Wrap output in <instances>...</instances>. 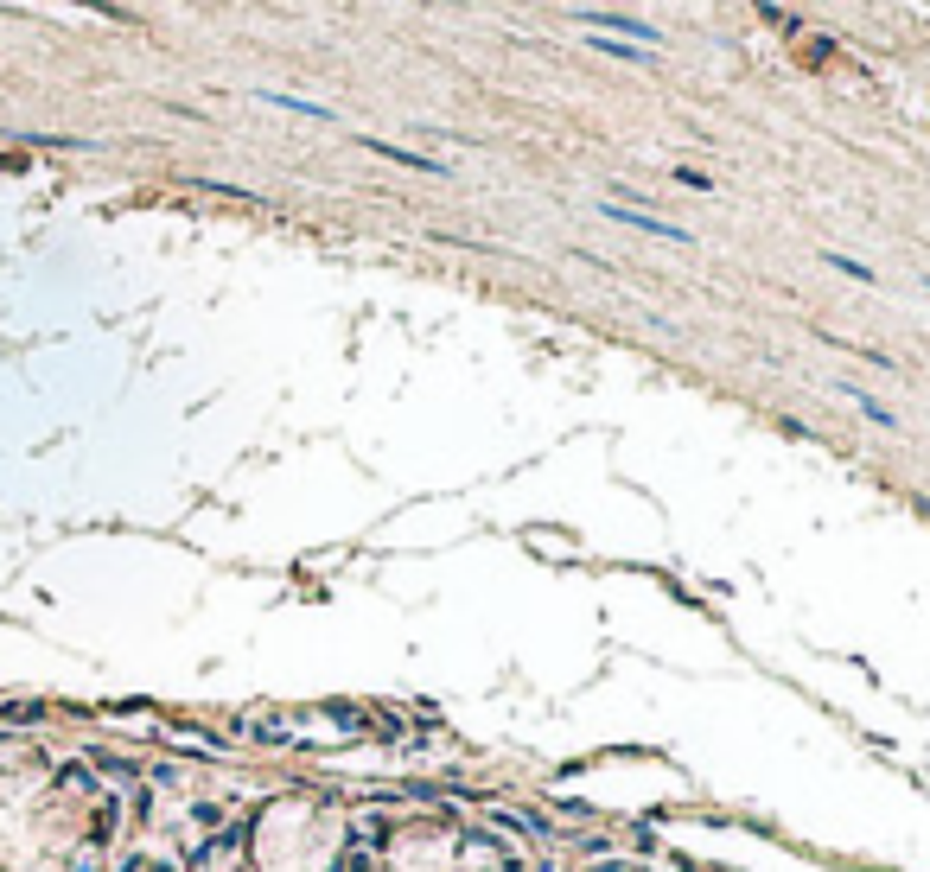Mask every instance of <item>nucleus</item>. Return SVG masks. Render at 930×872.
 I'll list each match as a JSON object with an SVG mask.
<instances>
[{
	"label": "nucleus",
	"mask_w": 930,
	"mask_h": 872,
	"mask_svg": "<svg viewBox=\"0 0 930 872\" xmlns=\"http://www.w3.org/2000/svg\"><path fill=\"white\" fill-rule=\"evenodd\" d=\"M606 217L612 223H625V230H637V236H657V242H688V230H676V223H663V217H650V211H631V204H606Z\"/></svg>",
	"instance_id": "obj_2"
},
{
	"label": "nucleus",
	"mask_w": 930,
	"mask_h": 872,
	"mask_svg": "<svg viewBox=\"0 0 930 872\" xmlns=\"http://www.w3.org/2000/svg\"><path fill=\"white\" fill-rule=\"evenodd\" d=\"M829 268H835V274H848V281H860V287H873V281H880V274H873L867 261H854V255H835V249H829Z\"/></svg>",
	"instance_id": "obj_7"
},
{
	"label": "nucleus",
	"mask_w": 930,
	"mask_h": 872,
	"mask_svg": "<svg viewBox=\"0 0 930 872\" xmlns=\"http://www.w3.org/2000/svg\"><path fill=\"white\" fill-rule=\"evenodd\" d=\"M364 147L370 153H383V160H395V166H408V172H434V179H446L453 166H440L434 153H415V147H395V141H376V134H364Z\"/></svg>",
	"instance_id": "obj_3"
},
{
	"label": "nucleus",
	"mask_w": 930,
	"mask_h": 872,
	"mask_svg": "<svg viewBox=\"0 0 930 872\" xmlns=\"http://www.w3.org/2000/svg\"><path fill=\"white\" fill-rule=\"evenodd\" d=\"M676 179H682L688 191H714V179H708V172H695V166H682V172H676Z\"/></svg>",
	"instance_id": "obj_9"
},
{
	"label": "nucleus",
	"mask_w": 930,
	"mask_h": 872,
	"mask_svg": "<svg viewBox=\"0 0 930 872\" xmlns=\"http://www.w3.org/2000/svg\"><path fill=\"white\" fill-rule=\"evenodd\" d=\"M262 102H274V109H287V115H306V121H332V109L325 102H306V96H294V90H255Z\"/></svg>",
	"instance_id": "obj_5"
},
{
	"label": "nucleus",
	"mask_w": 930,
	"mask_h": 872,
	"mask_svg": "<svg viewBox=\"0 0 930 872\" xmlns=\"http://www.w3.org/2000/svg\"><path fill=\"white\" fill-rule=\"evenodd\" d=\"M580 26H593V32H631V45H650V51L663 45V32L650 26V20H631V13H599V7H587V13H580Z\"/></svg>",
	"instance_id": "obj_1"
},
{
	"label": "nucleus",
	"mask_w": 930,
	"mask_h": 872,
	"mask_svg": "<svg viewBox=\"0 0 930 872\" xmlns=\"http://www.w3.org/2000/svg\"><path fill=\"white\" fill-rule=\"evenodd\" d=\"M593 51H606V58H625V64H650V45H631V39H587Z\"/></svg>",
	"instance_id": "obj_6"
},
{
	"label": "nucleus",
	"mask_w": 930,
	"mask_h": 872,
	"mask_svg": "<svg viewBox=\"0 0 930 872\" xmlns=\"http://www.w3.org/2000/svg\"><path fill=\"white\" fill-rule=\"evenodd\" d=\"M835 389H841V395H848V401H854V408H860V414H867V421H873V427H886V433H892V427H899V414H892V408H886V401H873L867 389H860V382H835Z\"/></svg>",
	"instance_id": "obj_4"
},
{
	"label": "nucleus",
	"mask_w": 930,
	"mask_h": 872,
	"mask_svg": "<svg viewBox=\"0 0 930 872\" xmlns=\"http://www.w3.org/2000/svg\"><path fill=\"white\" fill-rule=\"evenodd\" d=\"M759 13H765V20H778L784 32H797V26H803V20H797V13H784V7H778V0H759Z\"/></svg>",
	"instance_id": "obj_8"
}]
</instances>
